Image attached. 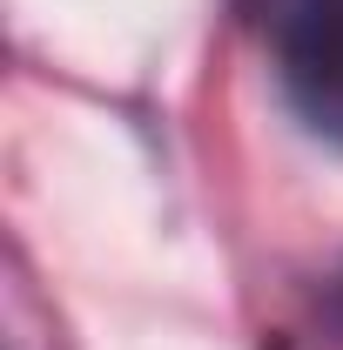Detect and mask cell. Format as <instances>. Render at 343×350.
<instances>
[{"label": "cell", "mask_w": 343, "mask_h": 350, "mask_svg": "<svg viewBox=\"0 0 343 350\" xmlns=\"http://www.w3.org/2000/svg\"><path fill=\"white\" fill-rule=\"evenodd\" d=\"M283 61V88L316 135L343 142V0H249Z\"/></svg>", "instance_id": "1"}]
</instances>
